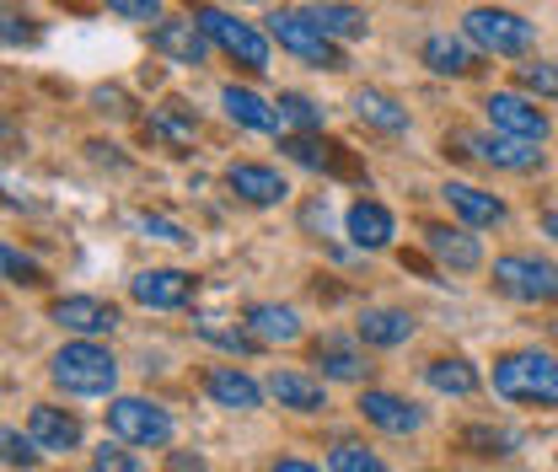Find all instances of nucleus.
<instances>
[{"label": "nucleus", "instance_id": "7ed1b4c3", "mask_svg": "<svg viewBox=\"0 0 558 472\" xmlns=\"http://www.w3.org/2000/svg\"><path fill=\"white\" fill-rule=\"evenodd\" d=\"M462 38H468L473 49H484V55H499V60H521V55L532 49L537 27H532L526 16L505 11V5H473V11L462 16Z\"/></svg>", "mask_w": 558, "mask_h": 472}, {"label": "nucleus", "instance_id": "a211bd4d", "mask_svg": "<svg viewBox=\"0 0 558 472\" xmlns=\"http://www.w3.org/2000/svg\"><path fill=\"white\" fill-rule=\"evenodd\" d=\"M205 392L220 408H231V413H253V408L264 403V387H258L247 371H236V365H209L205 371Z\"/></svg>", "mask_w": 558, "mask_h": 472}, {"label": "nucleus", "instance_id": "a878e982", "mask_svg": "<svg viewBox=\"0 0 558 472\" xmlns=\"http://www.w3.org/2000/svg\"><path fill=\"white\" fill-rule=\"evenodd\" d=\"M306 16H312L333 44H354V38H365V11H360V5H349V0H317V5H306Z\"/></svg>", "mask_w": 558, "mask_h": 472}, {"label": "nucleus", "instance_id": "5701e85b", "mask_svg": "<svg viewBox=\"0 0 558 472\" xmlns=\"http://www.w3.org/2000/svg\"><path fill=\"white\" fill-rule=\"evenodd\" d=\"M269 398H275L279 408H295V413H317V408H328L323 382L306 376V371H275V376H269Z\"/></svg>", "mask_w": 558, "mask_h": 472}, {"label": "nucleus", "instance_id": "423d86ee", "mask_svg": "<svg viewBox=\"0 0 558 472\" xmlns=\"http://www.w3.org/2000/svg\"><path fill=\"white\" fill-rule=\"evenodd\" d=\"M494 285L510 301H558V264L532 258V253H505L494 258Z\"/></svg>", "mask_w": 558, "mask_h": 472}, {"label": "nucleus", "instance_id": "f257e3e1", "mask_svg": "<svg viewBox=\"0 0 558 472\" xmlns=\"http://www.w3.org/2000/svg\"><path fill=\"white\" fill-rule=\"evenodd\" d=\"M494 398L526 408H558V360L543 349H515L494 360Z\"/></svg>", "mask_w": 558, "mask_h": 472}, {"label": "nucleus", "instance_id": "bb28decb", "mask_svg": "<svg viewBox=\"0 0 558 472\" xmlns=\"http://www.w3.org/2000/svg\"><path fill=\"white\" fill-rule=\"evenodd\" d=\"M418 60L435 70V75H468V70H473V49H468V38L429 33V38L418 44Z\"/></svg>", "mask_w": 558, "mask_h": 472}, {"label": "nucleus", "instance_id": "c756f323", "mask_svg": "<svg viewBox=\"0 0 558 472\" xmlns=\"http://www.w3.org/2000/svg\"><path fill=\"white\" fill-rule=\"evenodd\" d=\"M279 119L290 124V130H301V135H317L323 130V108L312 102V97H301V92H279Z\"/></svg>", "mask_w": 558, "mask_h": 472}, {"label": "nucleus", "instance_id": "412c9836", "mask_svg": "<svg viewBox=\"0 0 558 472\" xmlns=\"http://www.w3.org/2000/svg\"><path fill=\"white\" fill-rule=\"evenodd\" d=\"M354 338H360V343H371V349H398V343H409V338H414V317H409V312H398V306H371V312H360Z\"/></svg>", "mask_w": 558, "mask_h": 472}, {"label": "nucleus", "instance_id": "6ab92c4d", "mask_svg": "<svg viewBox=\"0 0 558 472\" xmlns=\"http://www.w3.org/2000/svg\"><path fill=\"white\" fill-rule=\"evenodd\" d=\"M360 419L365 424H376V429H387V435H414L418 424H424V413L414 403H403V398H392V392H360Z\"/></svg>", "mask_w": 558, "mask_h": 472}, {"label": "nucleus", "instance_id": "39448f33", "mask_svg": "<svg viewBox=\"0 0 558 472\" xmlns=\"http://www.w3.org/2000/svg\"><path fill=\"white\" fill-rule=\"evenodd\" d=\"M264 22H269V38H275L284 55H295V60H306V65H317V70H344L339 44H333L306 11H284V5H279Z\"/></svg>", "mask_w": 558, "mask_h": 472}, {"label": "nucleus", "instance_id": "ddd939ff", "mask_svg": "<svg viewBox=\"0 0 558 472\" xmlns=\"http://www.w3.org/2000/svg\"><path fill=\"white\" fill-rule=\"evenodd\" d=\"M226 189L242 204H258V209H269V204H279L290 194V183L279 178V167H264V161H231L226 167Z\"/></svg>", "mask_w": 558, "mask_h": 472}, {"label": "nucleus", "instance_id": "6e6552de", "mask_svg": "<svg viewBox=\"0 0 558 472\" xmlns=\"http://www.w3.org/2000/svg\"><path fill=\"white\" fill-rule=\"evenodd\" d=\"M451 145L478 156L484 167H499V172H537L543 167V150L532 140H515V135H473V130H462L457 140H446V150Z\"/></svg>", "mask_w": 558, "mask_h": 472}, {"label": "nucleus", "instance_id": "9b49d317", "mask_svg": "<svg viewBox=\"0 0 558 472\" xmlns=\"http://www.w3.org/2000/svg\"><path fill=\"white\" fill-rule=\"evenodd\" d=\"M130 295H135V306H145V312H178V306H189V301H194V274L145 269V274L130 279Z\"/></svg>", "mask_w": 558, "mask_h": 472}, {"label": "nucleus", "instance_id": "4468645a", "mask_svg": "<svg viewBox=\"0 0 558 472\" xmlns=\"http://www.w3.org/2000/svg\"><path fill=\"white\" fill-rule=\"evenodd\" d=\"M344 231L354 247H365V253H381V247H392V237H398V220H392V209L376 199H354L344 215Z\"/></svg>", "mask_w": 558, "mask_h": 472}, {"label": "nucleus", "instance_id": "37998d69", "mask_svg": "<svg viewBox=\"0 0 558 472\" xmlns=\"http://www.w3.org/2000/svg\"><path fill=\"white\" fill-rule=\"evenodd\" d=\"M269 472H323V468H312V462H295V457H284V462H275Z\"/></svg>", "mask_w": 558, "mask_h": 472}, {"label": "nucleus", "instance_id": "dca6fc26", "mask_svg": "<svg viewBox=\"0 0 558 472\" xmlns=\"http://www.w3.org/2000/svg\"><path fill=\"white\" fill-rule=\"evenodd\" d=\"M279 150H284L290 161H301V167H317V172H339V178H360V161L349 156L344 145H333V140L284 135V140H279Z\"/></svg>", "mask_w": 558, "mask_h": 472}, {"label": "nucleus", "instance_id": "f8f14e48", "mask_svg": "<svg viewBox=\"0 0 558 472\" xmlns=\"http://www.w3.org/2000/svg\"><path fill=\"white\" fill-rule=\"evenodd\" d=\"M150 49L156 55H167L172 65H205V55H209V38H205V27L194 22V16H167V22H156L150 27Z\"/></svg>", "mask_w": 558, "mask_h": 472}, {"label": "nucleus", "instance_id": "c9c22d12", "mask_svg": "<svg viewBox=\"0 0 558 472\" xmlns=\"http://www.w3.org/2000/svg\"><path fill=\"white\" fill-rule=\"evenodd\" d=\"M92 472H145V468H140L135 451H124V440H119V446H102L92 457Z\"/></svg>", "mask_w": 558, "mask_h": 472}, {"label": "nucleus", "instance_id": "20e7f679", "mask_svg": "<svg viewBox=\"0 0 558 472\" xmlns=\"http://www.w3.org/2000/svg\"><path fill=\"white\" fill-rule=\"evenodd\" d=\"M194 22L205 27L209 44H215V49H226L242 70H253V75H264V70H269V33H258L253 22H236V16H231V11H220V5H194Z\"/></svg>", "mask_w": 558, "mask_h": 472}, {"label": "nucleus", "instance_id": "f704fd0d", "mask_svg": "<svg viewBox=\"0 0 558 472\" xmlns=\"http://www.w3.org/2000/svg\"><path fill=\"white\" fill-rule=\"evenodd\" d=\"M38 451H44V446H38V440H33V435H16V429H5V468H33V462H38Z\"/></svg>", "mask_w": 558, "mask_h": 472}, {"label": "nucleus", "instance_id": "1a4fd4ad", "mask_svg": "<svg viewBox=\"0 0 558 472\" xmlns=\"http://www.w3.org/2000/svg\"><path fill=\"white\" fill-rule=\"evenodd\" d=\"M484 113H488V124H494V135H515V140H532V145H543V140L554 135L548 113L532 97H521V92H494L484 102Z\"/></svg>", "mask_w": 558, "mask_h": 472}, {"label": "nucleus", "instance_id": "c85d7f7f", "mask_svg": "<svg viewBox=\"0 0 558 472\" xmlns=\"http://www.w3.org/2000/svg\"><path fill=\"white\" fill-rule=\"evenodd\" d=\"M312 360L323 365V376H333V382H360L371 365H365V354L354 349V343H344V338H323L317 349H312Z\"/></svg>", "mask_w": 558, "mask_h": 472}, {"label": "nucleus", "instance_id": "473e14b6", "mask_svg": "<svg viewBox=\"0 0 558 472\" xmlns=\"http://www.w3.org/2000/svg\"><path fill=\"white\" fill-rule=\"evenodd\" d=\"M199 338H205V343H220V349H231V354H253V349H258V338L247 334V328H220L215 317L199 323Z\"/></svg>", "mask_w": 558, "mask_h": 472}, {"label": "nucleus", "instance_id": "aec40b11", "mask_svg": "<svg viewBox=\"0 0 558 472\" xmlns=\"http://www.w3.org/2000/svg\"><path fill=\"white\" fill-rule=\"evenodd\" d=\"M27 435H33L44 451H75V446H81V419L65 413V408H54V403H33V413H27Z\"/></svg>", "mask_w": 558, "mask_h": 472}, {"label": "nucleus", "instance_id": "b1692460", "mask_svg": "<svg viewBox=\"0 0 558 472\" xmlns=\"http://www.w3.org/2000/svg\"><path fill=\"white\" fill-rule=\"evenodd\" d=\"M440 199L451 204V215H462L468 226H499V220L510 215L505 199H494V194L473 189V183H446V189H440Z\"/></svg>", "mask_w": 558, "mask_h": 472}, {"label": "nucleus", "instance_id": "393cba45", "mask_svg": "<svg viewBox=\"0 0 558 472\" xmlns=\"http://www.w3.org/2000/svg\"><path fill=\"white\" fill-rule=\"evenodd\" d=\"M242 328L258 338V343H295V338H301V317H295L290 306H269V301H258V306H247Z\"/></svg>", "mask_w": 558, "mask_h": 472}, {"label": "nucleus", "instance_id": "2f4dec72", "mask_svg": "<svg viewBox=\"0 0 558 472\" xmlns=\"http://www.w3.org/2000/svg\"><path fill=\"white\" fill-rule=\"evenodd\" d=\"M328 468L333 472H387V462H381L376 451H365L360 440H339V446L328 451Z\"/></svg>", "mask_w": 558, "mask_h": 472}, {"label": "nucleus", "instance_id": "79ce46f5", "mask_svg": "<svg viewBox=\"0 0 558 472\" xmlns=\"http://www.w3.org/2000/svg\"><path fill=\"white\" fill-rule=\"evenodd\" d=\"M167 472H205V457H194V451H167Z\"/></svg>", "mask_w": 558, "mask_h": 472}, {"label": "nucleus", "instance_id": "0eeeda50", "mask_svg": "<svg viewBox=\"0 0 558 472\" xmlns=\"http://www.w3.org/2000/svg\"><path fill=\"white\" fill-rule=\"evenodd\" d=\"M108 429L124 446H167L172 440V413L145 398H113L108 403Z\"/></svg>", "mask_w": 558, "mask_h": 472}, {"label": "nucleus", "instance_id": "2eb2a0df", "mask_svg": "<svg viewBox=\"0 0 558 472\" xmlns=\"http://www.w3.org/2000/svg\"><path fill=\"white\" fill-rule=\"evenodd\" d=\"M424 247H429L435 264H446V269H457V274L484 269V247L462 226H424Z\"/></svg>", "mask_w": 558, "mask_h": 472}, {"label": "nucleus", "instance_id": "c03bdc74", "mask_svg": "<svg viewBox=\"0 0 558 472\" xmlns=\"http://www.w3.org/2000/svg\"><path fill=\"white\" fill-rule=\"evenodd\" d=\"M543 237H554V242H558V204L543 215Z\"/></svg>", "mask_w": 558, "mask_h": 472}, {"label": "nucleus", "instance_id": "58836bf2", "mask_svg": "<svg viewBox=\"0 0 558 472\" xmlns=\"http://www.w3.org/2000/svg\"><path fill=\"white\" fill-rule=\"evenodd\" d=\"M102 5L124 22H156L161 16V0H102Z\"/></svg>", "mask_w": 558, "mask_h": 472}, {"label": "nucleus", "instance_id": "f03ea898", "mask_svg": "<svg viewBox=\"0 0 558 472\" xmlns=\"http://www.w3.org/2000/svg\"><path fill=\"white\" fill-rule=\"evenodd\" d=\"M49 376H54V387H65L70 398H108L119 387V360L102 343L75 338V343H65L54 354V371Z\"/></svg>", "mask_w": 558, "mask_h": 472}, {"label": "nucleus", "instance_id": "7c9ffc66", "mask_svg": "<svg viewBox=\"0 0 558 472\" xmlns=\"http://www.w3.org/2000/svg\"><path fill=\"white\" fill-rule=\"evenodd\" d=\"M515 86L526 97H558V65L554 60H526V65H515Z\"/></svg>", "mask_w": 558, "mask_h": 472}, {"label": "nucleus", "instance_id": "4c0bfd02", "mask_svg": "<svg viewBox=\"0 0 558 472\" xmlns=\"http://www.w3.org/2000/svg\"><path fill=\"white\" fill-rule=\"evenodd\" d=\"M150 130H156V135H167V140H172V145H189V140H194V124H189V119H178L172 108H161V113H150Z\"/></svg>", "mask_w": 558, "mask_h": 472}, {"label": "nucleus", "instance_id": "4be33fe9", "mask_svg": "<svg viewBox=\"0 0 558 472\" xmlns=\"http://www.w3.org/2000/svg\"><path fill=\"white\" fill-rule=\"evenodd\" d=\"M349 108H354L360 124H371V130H381V135H403V130H409V108H403L398 97L376 92V86H360V92L349 97Z\"/></svg>", "mask_w": 558, "mask_h": 472}, {"label": "nucleus", "instance_id": "ea45409f", "mask_svg": "<svg viewBox=\"0 0 558 472\" xmlns=\"http://www.w3.org/2000/svg\"><path fill=\"white\" fill-rule=\"evenodd\" d=\"M468 446H478L484 457H505V446H515L505 429H468Z\"/></svg>", "mask_w": 558, "mask_h": 472}, {"label": "nucleus", "instance_id": "72a5a7b5", "mask_svg": "<svg viewBox=\"0 0 558 472\" xmlns=\"http://www.w3.org/2000/svg\"><path fill=\"white\" fill-rule=\"evenodd\" d=\"M135 226L145 237H156V242H172V247H189V242H194V237H189L178 220H167V215H135Z\"/></svg>", "mask_w": 558, "mask_h": 472}, {"label": "nucleus", "instance_id": "f3484780", "mask_svg": "<svg viewBox=\"0 0 558 472\" xmlns=\"http://www.w3.org/2000/svg\"><path fill=\"white\" fill-rule=\"evenodd\" d=\"M220 108L231 113V124H242V130H253V135H279V130H284L275 102H264V97L247 92V86H220Z\"/></svg>", "mask_w": 558, "mask_h": 472}, {"label": "nucleus", "instance_id": "a18cd8bd", "mask_svg": "<svg viewBox=\"0 0 558 472\" xmlns=\"http://www.w3.org/2000/svg\"><path fill=\"white\" fill-rule=\"evenodd\" d=\"M236 5H253V0H236Z\"/></svg>", "mask_w": 558, "mask_h": 472}, {"label": "nucleus", "instance_id": "e433bc0d", "mask_svg": "<svg viewBox=\"0 0 558 472\" xmlns=\"http://www.w3.org/2000/svg\"><path fill=\"white\" fill-rule=\"evenodd\" d=\"M0 264H5V279H11V285H44V269H38L33 258H22L16 247H5Z\"/></svg>", "mask_w": 558, "mask_h": 472}, {"label": "nucleus", "instance_id": "cd10ccee", "mask_svg": "<svg viewBox=\"0 0 558 472\" xmlns=\"http://www.w3.org/2000/svg\"><path fill=\"white\" fill-rule=\"evenodd\" d=\"M424 382L435 387V392H446V398H473L484 382H478V371L462 360V354H451V360H429L424 365Z\"/></svg>", "mask_w": 558, "mask_h": 472}, {"label": "nucleus", "instance_id": "a19ab883", "mask_svg": "<svg viewBox=\"0 0 558 472\" xmlns=\"http://www.w3.org/2000/svg\"><path fill=\"white\" fill-rule=\"evenodd\" d=\"M5 44H11V49H16V44H33V27H27V16L5 11Z\"/></svg>", "mask_w": 558, "mask_h": 472}, {"label": "nucleus", "instance_id": "9d476101", "mask_svg": "<svg viewBox=\"0 0 558 472\" xmlns=\"http://www.w3.org/2000/svg\"><path fill=\"white\" fill-rule=\"evenodd\" d=\"M49 317L75 338H102L119 328V306L113 301H97V295H60L49 306Z\"/></svg>", "mask_w": 558, "mask_h": 472}]
</instances>
